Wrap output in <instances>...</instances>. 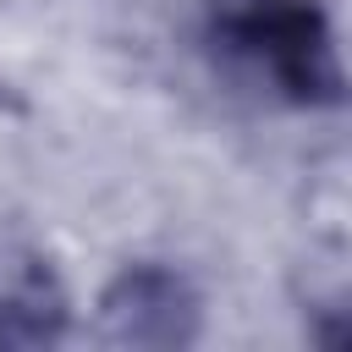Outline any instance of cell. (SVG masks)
<instances>
[{"label":"cell","instance_id":"1","mask_svg":"<svg viewBox=\"0 0 352 352\" xmlns=\"http://www.w3.org/2000/svg\"><path fill=\"white\" fill-rule=\"evenodd\" d=\"M220 38L236 50L258 77H270L286 99H336L341 66L324 16L308 0H236L220 11Z\"/></svg>","mask_w":352,"mask_h":352},{"label":"cell","instance_id":"2","mask_svg":"<svg viewBox=\"0 0 352 352\" xmlns=\"http://www.w3.org/2000/svg\"><path fill=\"white\" fill-rule=\"evenodd\" d=\"M198 302L182 275L170 270H126L104 297V336L126 346H170L192 341Z\"/></svg>","mask_w":352,"mask_h":352},{"label":"cell","instance_id":"3","mask_svg":"<svg viewBox=\"0 0 352 352\" xmlns=\"http://www.w3.org/2000/svg\"><path fill=\"white\" fill-rule=\"evenodd\" d=\"M60 330V297L38 253L0 231V346L50 341Z\"/></svg>","mask_w":352,"mask_h":352}]
</instances>
